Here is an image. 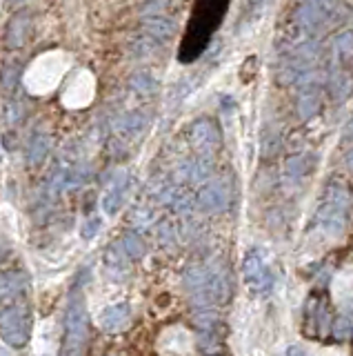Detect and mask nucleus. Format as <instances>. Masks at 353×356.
I'll return each instance as SVG.
<instances>
[{
	"instance_id": "nucleus-1",
	"label": "nucleus",
	"mask_w": 353,
	"mask_h": 356,
	"mask_svg": "<svg viewBox=\"0 0 353 356\" xmlns=\"http://www.w3.org/2000/svg\"><path fill=\"white\" fill-rule=\"evenodd\" d=\"M89 312L80 292L71 296L65 312V334H62V354H80L89 339Z\"/></svg>"
},
{
	"instance_id": "nucleus-2",
	"label": "nucleus",
	"mask_w": 353,
	"mask_h": 356,
	"mask_svg": "<svg viewBox=\"0 0 353 356\" xmlns=\"http://www.w3.org/2000/svg\"><path fill=\"white\" fill-rule=\"evenodd\" d=\"M31 337V317L23 305H9L0 312V339L20 348Z\"/></svg>"
},
{
	"instance_id": "nucleus-3",
	"label": "nucleus",
	"mask_w": 353,
	"mask_h": 356,
	"mask_svg": "<svg viewBox=\"0 0 353 356\" xmlns=\"http://www.w3.org/2000/svg\"><path fill=\"white\" fill-rule=\"evenodd\" d=\"M242 276L251 292H269L273 287V272L269 263H266L264 254L258 252V249H251V252L244 256Z\"/></svg>"
},
{
	"instance_id": "nucleus-4",
	"label": "nucleus",
	"mask_w": 353,
	"mask_h": 356,
	"mask_svg": "<svg viewBox=\"0 0 353 356\" xmlns=\"http://www.w3.org/2000/svg\"><path fill=\"white\" fill-rule=\"evenodd\" d=\"M189 143L194 145V150L202 156H211L220 148V130L216 123L209 118H200L191 125L189 130Z\"/></svg>"
},
{
	"instance_id": "nucleus-5",
	"label": "nucleus",
	"mask_w": 353,
	"mask_h": 356,
	"mask_svg": "<svg viewBox=\"0 0 353 356\" xmlns=\"http://www.w3.org/2000/svg\"><path fill=\"white\" fill-rule=\"evenodd\" d=\"M229 198H231V190H229V183L227 181H211L207 185H202V190L198 192L196 203L202 212H222L224 207L229 205Z\"/></svg>"
},
{
	"instance_id": "nucleus-6",
	"label": "nucleus",
	"mask_w": 353,
	"mask_h": 356,
	"mask_svg": "<svg viewBox=\"0 0 353 356\" xmlns=\"http://www.w3.org/2000/svg\"><path fill=\"white\" fill-rule=\"evenodd\" d=\"M129 174L127 172H116V176L111 178V183L107 185V192H105V198H102V209L105 214H118L123 209L125 201H127V194H129Z\"/></svg>"
},
{
	"instance_id": "nucleus-7",
	"label": "nucleus",
	"mask_w": 353,
	"mask_h": 356,
	"mask_svg": "<svg viewBox=\"0 0 353 356\" xmlns=\"http://www.w3.org/2000/svg\"><path fill=\"white\" fill-rule=\"evenodd\" d=\"M316 221H318L320 229H323V232L329 234V236H342V234H345V229H347L345 209L334 205V203H325L323 207H320Z\"/></svg>"
},
{
	"instance_id": "nucleus-8",
	"label": "nucleus",
	"mask_w": 353,
	"mask_h": 356,
	"mask_svg": "<svg viewBox=\"0 0 353 356\" xmlns=\"http://www.w3.org/2000/svg\"><path fill=\"white\" fill-rule=\"evenodd\" d=\"M31 36V18L29 14H18L9 20L5 31V47L7 49H20Z\"/></svg>"
},
{
	"instance_id": "nucleus-9",
	"label": "nucleus",
	"mask_w": 353,
	"mask_h": 356,
	"mask_svg": "<svg viewBox=\"0 0 353 356\" xmlns=\"http://www.w3.org/2000/svg\"><path fill=\"white\" fill-rule=\"evenodd\" d=\"M129 321H132V308L127 303H116V305L105 308L98 319L105 332H120L129 326Z\"/></svg>"
},
{
	"instance_id": "nucleus-10",
	"label": "nucleus",
	"mask_w": 353,
	"mask_h": 356,
	"mask_svg": "<svg viewBox=\"0 0 353 356\" xmlns=\"http://www.w3.org/2000/svg\"><path fill=\"white\" fill-rule=\"evenodd\" d=\"M105 265H107V274L116 281H123L129 274V256H127L123 245H111L105 254Z\"/></svg>"
},
{
	"instance_id": "nucleus-11",
	"label": "nucleus",
	"mask_w": 353,
	"mask_h": 356,
	"mask_svg": "<svg viewBox=\"0 0 353 356\" xmlns=\"http://www.w3.org/2000/svg\"><path fill=\"white\" fill-rule=\"evenodd\" d=\"M178 176L183 178V181H207L211 176V161L209 156H202L198 161H185L180 165L178 170Z\"/></svg>"
},
{
	"instance_id": "nucleus-12",
	"label": "nucleus",
	"mask_w": 353,
	"mask_h": 356,
	"mask_svg": "<svg viewBox=\"0 0 353 356\" xmlns=\"http://www.w3.org/2000/svg\"><path fill=\"white\" fill-rule=\"evenodd\" d=\"M27 290V281L20 272H7L0 276V299L14 301L18 296H23V292Z\"/></svg>"
},
{
	"instance_id": "nucleus-13",
	"label": "nucleus",
	"mask_w": 353,
	"mask_h": 356,
	"mask_svg": "<svg viewBox=\"0 0 353 356\" xmlns=\"http://www.w3.org/2000/svg\"><path fill=\"white\" fill-rule=\"evenodd\" d=\"M145 31L154 40H167V38L174 36L176 25H174V20H171V18H165L160 14H152V16L145 18Z\"/></svg>"
},
{
	"instance_id": "nucleus-14",
	"label": "nucleus",
	"mask_w": 353,
	"mask_h": 356,
	"mask_svg": "<svg viewBox=\"0 0 353 356\" xmlns=\"http://www.w3.org/2000/svg\"><path fill=\"white\" fill-rule=\"evenodd\" d=\"M51 152V139L47 134H34V139L27 145V161L31 165H40L47 161V156Z\"/></svg>"
},
{
	"instance_id": "nucleus-15",
	"label": "nucleus",
	"mask_w": 353,
	"mask_h": 356,
	"mask_svg": "<svg viewBox=\"0 0 353 356\" xmlns=\"http://www.w3.org/2000/svg\"><path fill=\"white\" fill-rule=\"evenodd\" d=\"M147 127V118L143 116L141 112H132V114H125L116 121V130L120 132L127 139H134V136L143 134Z\"/></svg>"
},
{
	"instance_id": "nucleus-16",
	"label": "nucleus",
	"mask_w": 353,
	"mask_h": 356,
	"mask_svg": "<svg viewBox=\"0 0 353 356\" xmlns=\"http://www.w3.org/2000/svg\"><path fill=\"white\" fill-rule=\"evenodd\" d=\"M327 16L329 14H325L323 9L316 5V0H314V3L305 5L300 12H298V23H300L307 31H318L320 27L325 25Z\"/></svg>"
},
{
	"instance_id": "nucleus-17",
	"label": "nucleus",
	"mask_w": 353,
	"mask_h": 356,
	"mask_svg": "<svg viewBox=\"0 0 353 356\" xmlns=\"http://www.w3.org/2000/svg\"><path fill=\"white\" fill-rule=\"evenodd\" d=\"M320 107V91L318 87H305L300 94H298V100H296V109L300 114V118H309L314 116Z\"/></svg>"
},
{
	"instance_id": "nucleus-18",
	"label": "nucleus",
	"mask_w": 353,
	"mask_h": 356,
	"mask_svg": "<svg viewBox=\"0 0 353 356\" xmlns=\"http://www.w3.org/2000/svg\"><path fill=\"white\" fill-rule=\"evenodd\" d=\"M329 91H331V96H334L336 100L347 98L349 94L353 91V78H351V74H347V71H336V74L331 76V80H329Z\"/></svg>"
},
{
	"instance_id": "nucleus-19",
	"label": "nucleus",
	"mask_w": 353,
	"mask_h": 356,
	"mask_svg": "<svg viewBox=\"0 0 353 356\" xmlns=\"http://www.w3.org/2000/svg\"><path fill=\"white\" fill-rule=\"evenodd\" d=\"M314 159L311 156H307V154H302V156H296V159H291L287 163V176H291V178H302V176H307L309 172L314 170Z\"/></svg>"
},
{
	"instance_id": "nucleus-20",
	"label": "nucleus",
	"mask_w": 353,
	"mask_h": 356,
	"mask_svg": "<svg viewBox=\"0 0 353 356\" xmlns=\"http://www.w3.org/2000/svg\"><path fill=\"white\" fill-rule=\"evenodd\" d=\"M120 245L125 247V252H127V256H129V258H141L145 254V249H147L143 236L138 234V232H127Z\"/></svg>"
},
{
	"instance_id": "nucleus-21",
	"label": "nucleus",
	"mask_w": 353,
	"mask_h": 356,
	"mask_svg": "<svg viewBox=\"0 0 353 356\" xmlns=\"http://www.w3.org/2000/svg\"><path fill=\"white\" fill-rule=\"evenodd\" d=\"M129 85L134 91L138 94H143V96H147V94H154L158 89V82L152 74H147V71H141V74H134L132 80H129Z\"/></svg>"
},
{
	"instance_id": "nucleus-22",
	"label": "nucleus",
	"mask_w": 353,
	"mask_h": 356,
	"mask_svg": "<svg viewBox=\"0 0 353 356\" xmlns=\"http://www.w3.org/2000/svg\"><path fill=\"white\" fill-rule=\"evenodd\" d=\"M327 203H334L342 209H347L351 205V194L345 185H331L329 190H327Z\"/></svg>"
},
{
	"instance_id": "nucleus-23",
	"label": "nucleus",
	"mask_w": 353,
	"mask_h": 356,
	"mask_svg": "<svg viewBox=\"0 0 353 356\" xmlns=\"http://www.w3.org/2000/svg\"><path fill=\"white\" fill-rule=\"evenodd\" d=\"M336 51L342 60L353 58V34L351 31H342V34L336 38Z\"/></svg>"
},
{
	"instance_id": "nucleus-24",
	"label": "nucleus",
	"mask_w": 353,
	"mask_h": 356,
	"mask_svg": "<svg viewBox=\"0 0 353 356\" xmlns=\"http://www.w3.org/2000/svg\"><path fill=\"white\" fill-rule=\"evenodd\" d=\"M351 334H353V330H351V321L345 319V317L336 319V323H334V337H336L338 341H349V339H351Z\"/></svg>"
},
{
	"instance_id": "nucleus-25",
	"label": "nucleus",
	"mask_w": 353,
	"mask_h": 356,
	"mask_svg": "<svg viewBox=\"0 0 353 356\" xmlns=\"http://www.w3.org/2000/svg\"><path fill=\"white\" fill-rule=\"evenodd\" d=\"M0 82L7 91H14L18 85V69L16 67H5L3 69V76H0Z\"/></svg>"
},
{
	"instance_id": "nucleus-26",
	"label": "nucleus",
	"mask_w": 353,
	"mask_h": 356,
	"mask_svg": "<svg viewBox=\"0 0 353 356\" xmlns=\"http://www.w3.org/2000/svg\"><path fill=\"white\" fill-rule=\"evenodd\" d=\"M165 9V0H147V5L143 7V12L147 16H152V14H160Z\"/></svg>"
},
{
	"instance_id": "nucleus-27",
	"label": "nucleus",
	"mask_w": 353,
	"mask_h": 356,
	"mask_svg": "<svg viewBox=\"0 0 353 356\" xmlns=\"http://www.w3.org/2000/svg\"><path fill=\"white\" fill-rule=\"evenodd\" d=\"M174 238H176V236H174V227L167 225V223H165V225H160V240H163V243H167V245H169V243H174Z\"/></svg>"
},
{
	"instance_id": "nucleus-28",
	"label": "nucleus",
	"mask_w": 353,
	"mask_h": 356,
	"mask_svg": "<svg viewBox=\"0 0 353 356\" xmlns=\"http://www.w3.org/2000/svg\"><path fill=\"white\" fill-rule=\"evenodd\" d=\"M100 229V221L98 218H96V221H87V225L82 227V236L84 238H91V236H96V232H98Z\"/></svg>"
},
{
	"instance_id": "nucleus-29",
	"label": "nucleus",
	"mask_w": 353,
	"mask_h": 356,
	"mask_svg": "<svg viewBox=\"0 0 353 356\" xmlns=\"http://www.w3.org/2000/svg\"><path fill=\"white\" fill-rule=\"evenodd\" d=\"M347 167H349V170L353 172V148L347 152Z\"/></svg>"
},
{
	"instance_id": "nucleus-30",
	"label": "nucleus",
	"mask_w": 353,
	"mask_h": 356,
	"mask_svg": "<svg viewBox=\"0 0 353 356\" xmlns=\"http://www.w3.org/2000/svg\"><path fill=\"white\" fill-rule=\"evenodd\" d=\"M349 136H353V121L349 123Z\"/></svg>"
},
{
	"instance_id": "nucleus-31",
	"label": "nucleus",
	"mask_w": 353,
	"mask_h": 356,
	"mask_svg": "<svg viewBox=\"0 0 353 356\" xmlns=\"http://www.w3.org/2000/svg\"><path fill=\"white\" fill-rule=\"evenodd\" d=\"M9 3H12V5H16V3H25V0H9Z\"/></svg>"
},
{
	"instance_id": "nucleus-32",
	"label": "nucleus",
	"mask_w": 353,
	"mask_h": 356,
	"mask_svg": "<svg viewBox=\"0 0 353 356\" xmlns=\"http://www.w3.org/2000/svg\"><path fill=\"white\" fill-rule=\"evenodd\" d=\"M0 159H3V152H0Z\"/></svg>"
},
{
	"instance_id": "nucleus-33",
	"label": "nucleus",
	"mask_w": 353,
	"mask_h": 356,
	"mask_svg": "<svg viewBox=\"0 0 353 356\" xmlns=\"http://www.w3.org/2000/svg\"><path fill=\"white\" fill-rule=\"evenodd\" d=\"M349 3H353V0H349Z\"/></svg>"
}]
</instances>
